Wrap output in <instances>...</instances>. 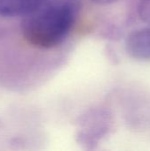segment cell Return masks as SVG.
Returning <instances> with one entry per match:
<instances>
[{"label":"cell","instance_id":"cell-3","mask_svg":"<svg viewBox=\"0 0 150 151\" xmlns=\"http://www.w3.org/2000/svg\"><path fill=\"white\" fill-rule=\"evenodd\" d=\"M126 47L131 57L137 59L150 60V27L130 34L126 39Z\"/></svg>","mask_w":150,"mask_h":151},{"label":"cell","instance_id":"cell-1","mask_svg":"<svg viewBox=\"0 0 150 151\" xmlns=\"http://www.w3.org/2000/svg\"><path fill=\"white\" fill-rule=\"evenodd\" d=\"M80 10V0H43L19 22V35L27 45L52 49L67 36Z\"/></svg>","mask_w":150,"mask_h":151},{"label":"cell","instance_id":"cell-2","mask_svg":"<svg viewBox=\"0 0 150 151\" xmlns=\"http://www.w3.org/2000/svg\"><path fill=\"white\" fill-rule=\"evenodd\" d=\"M43 0H0V22L15 25Z\"/></svg>","mask_w":150,"mask_h":151},{"label":"cell","instance_id":"cell-4","mask_svg":"<svg viewBox=\"0 0 150 151\" xmlns=\"http://www.w3.org/2000/svg\"><path fill=\"white\" fill-rule=\"evenodd\" d=\"M139 14L142 20L150 24V0H141L139 5Z\"/></svg>","mask_w":150,"mask_h":151},{"label":"cell","instance_id":"cell-5","mask_svg":"<svg viewBox=\"0 0 150 151\" xmlns=\"http://www.w3.org/2000/svg\"><path fill=\"white\" fill-rule=\"evenodd\" d=\"M96 4H112L118 0H91Z\"/></svg>","mask_w":150,"mask_h":151}]
</instances>
